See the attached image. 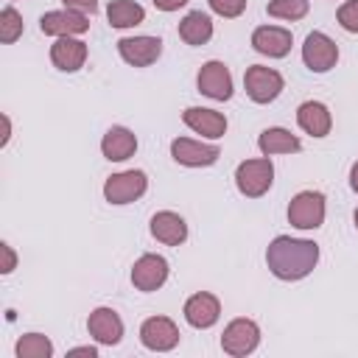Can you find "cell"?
I'll return each mask as SVG.
<instances>
[{"mask_svg": "<svg viewBox=\"0 0 358 358\" xmlns=\"http://www.w3.org/2000/svg\"><path fill=\"white\" fill-rule=\"evenodd\" d=\"M207 3H210V8H213L218 17H227V20L241 17L243 8H246V0H207Z\"/></svg>", "mask_w": 358, "mask_h": 358, "instance_id": "29", "label": "cell"}, {"mask_svg": "<svg viewBox=\"0 0 358 358\" xmlns=\"http://www.w3.org/2000/svg\"><path fill=\"white\" fill-rule=\"evenodd\" d=\"M350 187H352V190L358 193V162H355V165L350 168Z\"/></svg>", "mask_w": 358, "mask_h": 358, "instance_id": "34", "label": "cell"}, {"mask_svg": "<svg viewBox=\"0 0 358 358\" xmlns=\"http://www.w3.org/2000/svg\"><path fill=\"white\" fill-rule=\"evenodd\" d=\"M218 316H221V302H218V296H213L207 291H199L185 302V319L190 327L207 330L218 322Z\"/></svg>", "mask_w": 358, "mask_h": 358, "instance_id": "14", "label": "cell"}, {"mask_svg": "<svg viewBox=\"0 0 358 358\" xmlns=\"http://www.w3.org/2000/svg\"><path fill=\"white\" fill-rule=\"evenodd\" d=\"M117 50H120L123 62H129L134 67H148L159 59L162 42L157 36H123L117 42Z\"/></svg>", "mask_w": 358, "mask_h": 358, "instance_id": "12", "label": "cell"}, {"mask_svg": "<svg viewBox=\"0 0 358 358\" xmlns=\"http://www.w3.org/2000/svg\"><path fill=\"white\" fill-rule=\"evenodd\" d=\"M260 344V327L252 319H232L221 333V350L227 355H249Z\"/></svg>", "mask_w": 358, "mask_h": 358, "instance_id": "5", "label": "cell"}, {"mask_svg": "<svg viewBox=\"0 0 358 358\" xmlns=\"http://www.w3.org/2000/svg\"><path fill=\"white\" fill-rule=\"evenodd\" d=\"M168 280V260L159 255H143L131 266V282L137 291H157Z\"/></svg>", "mask_w": 358, "mask_h": 358, "instance_id": "11", "label": "cell"}, {"mask_svg": "<svg viewBox=\"0 0 358 358\" xmlns=\"http://www.w3.org/2000/svg\"><path fill=\"white\" fill-rule=\"evenodd\" d=\"M67 355H70V358H73V355H90V358H95L98 350H95V347H73Z\"/></svg>", "mask_w": 358, "mask_h": 358, "instance_id": "33", "label": "cell"}, {"mask_svg": "<svg viewBox=\"0 0 358 358\" xmlns=\"http://www.w3.org/2000/svg\"><path fill=\"white\" fill-rule=\"evenodd\" d=\"M171 157L179 165L204 168V165H213L221 157V151H218V145H207V143H199V140H190V137H176L171 143Z\"/></svg>", "mask_w": 358, "mask_h": 358, "instance_id": "10", "label": "cell"}, {"mask_svg": "<svg viewBox=\"0 0 358 358\" xmlns=\"http://www.w3.org/2000/svg\"><path fill=\"white\" fill-rule=\"evenodd\" d=\"M154 6L159 11H179L182 6H187V0H154Z\"/></svg>", "mask_w": 358, "mask_h": 358, "instance_id": "32", "label": "cell"}, {"mask_svg": "<svg viewBox=\"0 0 358 358\" xmlns=\"http://www.w3.org/2000/svg\"><path fill=\"white\" fill-rule=\"evenodd\" d=\"M87 330L98 344H106V347H112L123 338V322H120L117 310H112V308H95L87 319Z\"/></svg>", "mask_w": 358, "mask_h": 358, "instance_id": "15", "label": "cell"}, {"mask_svg": "<svg viewBox=\"0 0 358 358\" xmlns=\"http://www.w3.org/2000/svg\"><path fill=\"white\" fill-rule=\"evenodd\" d=\"M266 263L277 280H302L308 277L319 263V246L305 238L277 235L266 249Z\"/></svg>", "mask_w": 358, "mask_h": 358, "instance_id": "1", "label": "cell"}, {"mask_svg": "<svg viewBox=\"0 0 358 358\" xmlns=\"http://www.w3.org/2000/svg\"><path fill=\"white\" fill-rule=\"evenodd\" d=\"M106 20L112 28H131L145 20V8L134 0H112L106 8Z\"/></svg>", "mask_w": 358, "mask_h": 358, "instance_id": "24", "label": "cell"}, {"mask_svg": "<svg viewBox=\"0 0 358 358\" xmlns=\"http://www.w3.org/2000/svg\"><path fill=\"white\" fill-rule=\"evenodd\" d=\"M20 36H22V17L17 14L14 6H6V8L0 11V39H3L6 45H11V42H17Z\"/></svg>", "mask_w": 358, "mask_h": 358, "instance_id": "27", "label": "cell"}, {"mask_svg": "<svg viewBox=\"0 0 358 358\" xmlns=\"http://www.w3.org/2000/svg\"><path fill=\"white\" fill-rule=\"evenodd\" d=\"M288 221L296 229H316L324 221V196L319 190H302L288 204Z\"/></svg>", "mask_w": 358, "mask_h": 358, "instance_id": "4", "label": "cell"}, {"mask_svg": "<svg viewBox=\"0 0 358 358\" xmlns=\"http://www.w3.org/2000/svg\"><path fill=\"white\" fill-rule=\"evenodd\" d=\"M243 87H246V95L255 103H268L282 92V76L277 70H271V67L252 64L246 70V76H243Z\"/></svg>", "mask_w": 358, "mask_h": 358, "instance_id": "6", "label": "cell"}, {"mask_svg": "<svg viewBox=\"0 0 358 358\" xmlns=\"http://www.w3.org/2000/svg\"><path fill=\"white\" fill-rule=\"evenodd\" d=\"M196 84H199V92H204L213 101H229L232 98V76H229L224 62L213 59V62L201 64V70L196 76Z\"/></svg>", "mask_w": 358, "mask_h": 358, "instance_id": "8", "label": "cell"}, {"mask_svg": "<svg viewBox=\"0 0 358 358\" xmlns=\"http://www.w3.org/2000/svg\"><path fill=\"white\" fill-rule=\"evenodd\" d=\"M179 36L187 45H204L213 36V20L204 11H190L185 14V20L179 22Z\"/></svg>", "mask_w": 358, "mask_h": 358, "instance_id": "23", "label": "cell"}, {"mask_svg": "<svg viewBox=\"0 0 358 358\" xmlns=\"http://www.w3.org/2000/svg\"><path fill=\"white\" fill-rule=\"evenodd\" d=\"M101 151L109 162H123L137 151V137L126 126H112L101 140Z\"/></svg>", "mask_w": 358, "mask_h": 358, "instance_id": "21", "label": "cell"}, {"mask_svg": "<svg viewBox=\"0 0 358 358\" xmlns=\"http://www.w3.org/2000/svg\"><path fill=\"white\" fill-rule=\"evenodd\" d=\"M0 252H3V274H11L14 271V266H17V255H14V249L8 246V243H0Z\"/></svg>", "mask_w": 358, "mask_h": 358, "instance_id": "31", "label": "cell"}, {"mask_svg": "<svg viewBox=\"0 0 358 358\" xmlns=\"http://www.w3.org/2000/svg\"><path fill=\"white\" fill-rule=\"evenodd\" d=\"M302 62L308 64V70L313 73H327L336 62H338V45L322 34V31H313L305 36V45H302Z\"/></svg>", "mask_w": 358, "mask_h": 358, "instance_id": "7", "label": "cell"}, {"mask_svg": "<svg viewBox=\"0 0 358 358\" xmlns=\"http://www.w3.org/2000/svg\"><path fill=\"white\" fill-rule=\"evenodd\" d=\"M338 22H341L344 31L358 34V0H347V3H341V8H338Z\"/></svg>", "mask_w": 358, "mask_h": 358, "instance_id": "28", "label": "cell"}, {"mask_svg": "<svg viewBox=\"0 0 358 358\" xmlns=\"http://www.w3.org/2000/svg\"><path fill=\"white\" fill-rule=\"evenodd\" d=\"M64 8H73V11H81V14H95L98 11V0H62Z\"/></svg>", "mask_w": 358, "mask_h": 358, "instance_id": "30", "label": "cell"}, {"mask_svg": "<svg viewBox=\"0 0 358 358\" xmlns=\"http://www.w3.org/2000/svg\"><path fill=\"white\" fill-rule=\"evenodd\" d=\"M50 62L64 73H76L87 62V45L73 36H59L50 45Z\"/></svg>", "mask_w": 358, "mask_h": 358, "instance_id": "18", "label": "cell"}, {"mask_svg": "<svg viewBox=\"0 0 358 358\" xmlns=\"http://www.w3.org/2000/svg\"><path fill=\"white\" fill-rule=\"evenodd\" d=\"M257 148L263 151V157H274V154H296L302 148L299 137L291 134L282 126H271L257 137Z\"/></svg>", "mask_w": 358, "mask_h": 358, "instance_id": "22", "label": "cell"}, {"mask_svg": "<svg viewBox=\"0 0 358 358\" xmlns=\"http://www.w3.org/2000/svg\"><path fill=\"white\" fill-rule=\"evenodd\" d=\"M252 48L268 59H282L291 50V31L280 25H260L252 34Z\"/></svg>", "mask_w": 358, "mask_h": 358, "instance_id": "16", "label": "cell"}, {"mask_svg": "<svg viewBox=\"0 0 358 358\" xmlns=\"http://www.w3.org/2000/svg\"><path fill=\"white\" fill-rule=\"evenodd\" d=\"M151 235H154L157 241L168 243V246H179V243H185V238H187V224H185V218H182L179 213L159 210V213H154V218H151Z\"/></svg>", "mask_w": 358, "mask_h": 358, "instance_id": "20", "label": "cell"}, {"mask_svg": "<svg viewBox=\"0 0 358 358\" xmlns=\"http://www.w3.org/2000/svg\"><path fill=\"white\" fill-rule=\"evenodd\" d=\"M352 218H355V227H358V210H355V215H352Z\"/></svg>", "mask_w": 358, "mask_h": 358, "instance_id": "35", "label": "cell"}, {"mask_svg": "<svg viewBox=\"0 0 358 358\" xmlns=\"http://www.w3.org/2000/svg\"><path fill=\"white\" fill-rule=\"evenodd\" d=\"M308 8H310L308 0H271L266 11L277 20H302L308 14Z\"/></svg>", "mask_w": 358, "mask_h": 358, "instance_id": "26", "label": "cell"}, {"mask_svg": "<svg viewBox=\"0 0 358 358\" xmlns=\"http://www.w3.org/2000/svg\"><path fill=\"white\" fill-rule=\"evenodd\" d=\"M182 120H185V126H190L196 134L210 137V140H218V137H224V131H227V117H224L221 112H215V109L190 106V109L182 112Z\"/></svg>", "mask_w": 358, "mask_h": 358, "instance_id": "17", "label": "cell"}, {"mask_svg": "<svg viewBox=\"0 0 358 358\" xmlns=\"http://www.w3.org/2000/svg\"><path fill=\"white\" fill-rule=\"evenodd\" d=\"M140 341L154 352H168L179 344V327L168 316H151L140 327Z\"/></svg>", "mask_w": 358, "mask_h": 358, "instance_id": "9", "label": "cell"}, {"mask_svg": "<svg viewBox=\"0 0 358 358\" xmlns=\"http://www.w3.org/2000/svg\"><path fill=\"white\" fill-rule=\"evenodd\" d=\"M296 123L310 137H324V134H330L333 117H330V109L322 101H305L296 109Z\"/></svg>", "mask_w": 358, "mask_h": 358, "instance_id": "19", "label": "cell"}, {"mask_svg": "<svg viewBox=\"0 0 358 358\" xmlns=\"http://www.w3.org/2000/svg\"><path fill=\"white\" fill-rule=\"evenodd\" d=\"M14 352H17V358H50L53 355V344L42 333H25L17 341Z\"/></svg>", "mask_w": 358, "mask_h": 358, "instance_id": "25", "label": "cell"}, {"mask_svg": "<svg viewBox=\"0 0 358 358\" xmlns=\"http://www.w3.org/2000/svg\"><path fill=\"white\" fill-rule=\"evenodd\" d=\"M39 28L48 36H73V34H84L90 28V20L81 11L64 8V11H48V14H42Z\"/></svg>", "mask_w": 358, "mask_h": 358, "instance_id": "13", "label": "cell"}, {"mask_svg": "<svg viewBox=\"0 0 358 358\" xmlns=\"http://www.w3.org/2000/svg\"><path fill=\"white\" fill-rule=\"evenodd\" d=\"M274 182V165L268 157H260V159H246L238 165L235 171V185L243 196L249 199H260Z\"/></svg>", "mask_w": 358, "mask_h": 358, "instance_id": "2", "label": "cell"}, {"mask_svg": "<svg viewBox=\"0 0 358 358\" xmlns=\"http://www.w3.org/2000/svg\"><path fill=\"white\" fill-rule=\"evenodd\" d=\"M148 187V176L143 171H120V173H112L106 182H103V199L109 204H129V201H137Z\"/></svg>", "mask_w": 358, "mask_h": 358, "instance_id": "3", "label": "cell"}]
</instances>
